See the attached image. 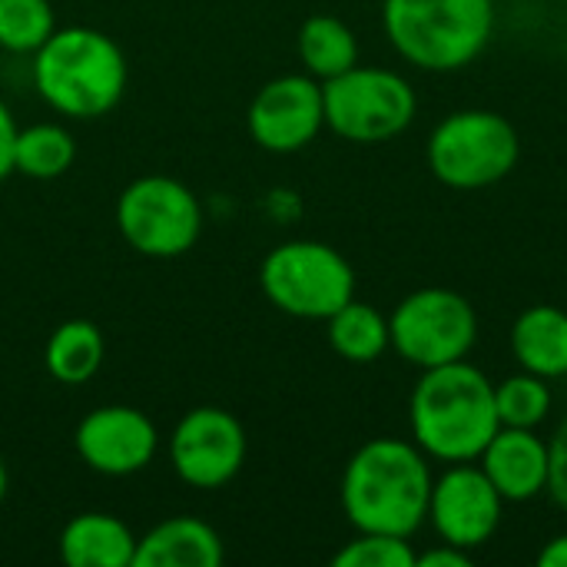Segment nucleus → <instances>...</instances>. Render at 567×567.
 Listing matches in <instances>:
<instances>
[{"label":"nucleus","mask_w":567,"mask_h":567,"mask_svg":"<svg viewBox=\"0 0 567 567\" xmlns=\"http://www.w3.org/2000/svg\"><path fill=\"white\" fill-rule=\"evenodd\" d=\"M538 565L542 567H567V532L555 535L542 551H538Z\"/></svg>","instance_id":"obj_28"},{"label":"nucleus","mask_w":567,"mask_h":567,"mask_svg":"<svg viewBox=\"0 0 567 567\" xmlns=\"http://www.w3.org/2000/svg\"><path fill=\"white\" fill-rule=\"evenodd\" d=\"M226 561L223 538L199 518H166L136 542L133 567H219Z\"/></svg>","instance_id":"obj_15"},{"label":"nucleus","mask_w":567,"mask_h":567,"mask_svg":"<svg viewBox=\"0 0 567 567\" xmlns=\"http://www.w3.org/2000/svg\"><path fill=\"white\" fill-rule=\"evenodd\" d=\"M412 442L429 462H478L502 429L495 409V382L468 359L422 369L409 395Z\"/></svg>","instance_id":"obj_1"},{"label":"nucleus","mask_w":567,"mask_h":567,"mask_svg":"<svg viewBox=\"0 0 567 567\" xmlns=\"http://www.w3.org/2000/svg\"><path fill=\"white\" fill-rule=\"evenodd\" d=\"M429 455L405 439L365 442L342 472V512L355 532L412 538L429 522Z\"/></svg>","instance_id":"obj_2"},{"label":"nucleus","mask_w":567,"mask_h":567,"mask_svg":"<svg viewBox=\"0 0 567 567\" xmlns=\"http://www.w3.org/2000/svg\"><path fill=\"white\" fill-rule=\"evenodd\" d=\"M548 455H551L548 495L555 498V505H561L567 512V419L555 429V435L548 439Z\"/></svg>","instance_id":"obj_25"},{"label":"nucleus","mask_w":567,"mask_h":567,"mask_svg":"<svg viewBox=\"0 0 567 567\" xmlns=\"http://www.w3.org/2000/svg\"><path fill=\"white\" fill-rule=\"evenodd\" d=\"M106 359V339L96 322L90 319H66L60 322L43 349L47 372L63 385H83L90 382Z\"/></svg>","instance_id":"obj_18"},{"label":"nucleus","mask_w":567,"mask_h":567,"mask_svg":"<svg viewBox=\"0 0 567 567\" xmlns=\"http://www.w3.org/2000/svg\"><path fill=\"white\" fill-rule=\"evenodd\" d=\"M7 488H10V475H7V465H3V458H0V505H3V498H7Z\"/></svg>","instance_id":"obj_29"},{"label":"nucleus","mask_w":567,"mask_h":567,"mask_svg":"<svg viewBox=\"0 0 567 567\" xmlns=\"http://www.w3.org/2000/svg\"><path fill=\"white\" fill-rule=\"evenodd\" d=\"M130 66L113 37L93 27H56L33 53V86L70 120H100L126 93Z\"/></svg>","instance_id":"obj_3"},{"label":"nucleus","mask_w":567,"mask_h":567,"mask_svg":"<svg viewBox=\"0 0 567 567\" xmlns=\"http://www.w3.org/2000/svg\"><path fill=\"white\" fill-rule=\"evenodd\" d=\"M17 120L10 106L0 100V183L13 173V143H17Z\"/></svg>","instance_id":"obj_26"},{"label":"nucleus","mask_w":567,"mask_h":567,"mask_svg":"<svg viewBox=\"0 0 567 567\" xmlns=\"http://www.w3.org/2000/svg\"><path fill=\"white\" fill-rule=\"evenodd\" d=\"M116 226L140 256L176 259L196 246L203 206L196 193L173 176H140L116 199Z\"/></svg>","instance_id":"obj_9"},{"label":"nucleus","mask_w":567,"mask_h":567,"mask_svg":"<svg viewBox=\"0 0 567 567\" xmlns=\"http://www.w3.org/2000/svg\"><path fill=\"white\" fill-rule=\"evenodd\" d=\"M472 565V551L455 548L449 542H442L439 548H429L422 555H415V567H468Z\"/></svg>","instance_id":"obj_27"},{"label":"nucleus","mask_w":567,"mask_h":567,"mask_svg":"<svg viewBox=\"0 0 567 567\" xmlns=\"http://www.w3.org/2000/svg\"><path fill=\"white\" fill-rule=\"evenodd\" d=\"M249 136L266 153H299L326 126L322 83L309 73H282L259 86L246 113Z\"/></svg>","instance_id":"obj_12"},{"label":"nucleus","mask_w":567,"mask_h":567,"mask_svg":"<svg viewBox=\"0 0 567 567\" xmlns=\"http://www.w3.org/2000/svg\"><path fill=\"white\" fill-rule=\"evenodd\" d=\"M136 535L126 522L103 512H86L66 522L60 535V558L70 567H133Z\"/></svg>","instance_id":"obj_17"},{"label":"nucleus","mask_w":567,"mask_h":567,"mask_svg":"<svg viewBox=\"0 0 567 567\" xmlns=\"http://www.w3.org/2000/svg\"><path fill=\"white\" fill-rule=\"evenodd\" d=\"M296 50H299L306 73L316 76L319 83H326L359 63V40H355L352 27L332 13L309 17L299 27Z\"/></svg>","instance_id":"obj_19"},{"label":"nucleus","mask_w":567,"mask_h":567,"mask_svg":"<svg viewBox=\"0 0 567 567\" xmlns=\"http://www.w3.org/2000/svg\"><path fill=\"white\" fill-rule=\"evenodd\" d=\"M326 326H329V346H332V352L339 359L352 362V365L379 362L392 349L389 319L375 306H369V302L349 299L339 312H332L326 319Z\"/></svg>","instance_id":"obj_20"},{"label":"nucleus","mask_w":567,"mask_h":567,"mask_svg":"<svg viewBox=\"0 0 567 567\" xmlns=\"http://www.w3.org/2000/svg\"><path fill=\"white\" fill-rule=\"evenodd\" d=\"M482 472L498 488L505 505H525L548 492L551 455L538 429H498L478 455Z\"/></svg>","instance_id":"obj_14"},{"label":"nucleus","mask_w":567,"mask_h":567,"mask_svg":"<svg viewBox=\"0 0 567 567\" xmlns=\"http://www.w3.org/2000/svg\"><path fill=\"white\" fill-rule=\"evenodd\" d=\"M336 567H415L412 538L402 535H382V532H355L352 542H346L336 558Z\"/></svg>","instance_id":"obj_24"},{"label":"nucleus","mask_w":567,"mask_h":567,"mask_svg":"<svg viewBox=\"0 0 567 567\" xmlns=\"http://www.w3.org/2000/svg\"><path fill=\"white\" fill-rule=\"evenodd\" d=\"M522 156L518 130L495 110H455L449 113L425 143L429 173L462 193L488 189L512 176Z\"/></svg>","instance_id":"obj_5"},{"label":"nucleus","mask_w":567,"mask_h":567,"mask_svg":"<svg viewBox=\"0 0 567 567\" xmlns=\"http://www.w3.org/2000/svg\"><path fill=\"white\" fill-rule=\"evenodd\" d=\"M56 30L50 0H0V50L33 56Z\"/></svg>","instance_id":"obj_23"},{"label":"nucleus","mask_w":567,"mask_h":567,"mask_svg":"<svg viewBox=\"0 0 567 567\" xmlns=\"http://www.w3.org/2000/svg\"><path fill=\"white\" fill-rule=\"evenodd\" d=\"M259 286L279 312L326 322L349 299H355V269L329 243L289 239L262 259Z\"/></svg>","instance_id":"obj_6"},{"label":"nucleus","mask_w":567,"mask_h":567,"mask_svg":"<svg viewBox=\"0 0 567 567\" xmlns=\"http://www.w3.org/2000/svg\"><path fill=\"white\" fill-rule=\"evenodd\" d=\"M502 515L505 498L488 482L478 462L445 465V472L432 478L429 525L442 542L475 555L498 535Z\"/></svg>","instance_id":"obj_11"},{"label":"nucleus","mask_w":567,"mask_h":567,"mask_svg":"<svg viewBox=\"0 0 567 567\" xmlns=\"http://www.w3.org/2000/svg\"><path fill=\"white\" fill-rule=\"evenodd\" d=\"M551 382L535 372H515L495 382V409L505 429H538L551 415Z\"/></svg>","instance_id":"obj_22"},{"label":"nucleus","mask_w":567,"mask_h":567,"mask_svg":"<svg viewBox=\"0 0 567 567\" xmlns=\"http://www.w3.org/2000/svg\"><path fill=\"white\" fill-rule=\"evenodd\" d=\"M76 455L106 478H126L143 472L159 449L153 419L133 405H103L80 419L73 432Z\"/></svg>","instance_id":"obj_13"},{"label":"nucleus","mask_w":567,"mask_h":567,"mask_svg":"<svg viewBox=\"0 0 567 567\" xmlns=\"http://www.w3.org/2000/svg\"><path fill=\"white\" fill-rule=\"evenodd\" d=\"M76 159V140L60 123H33L17 130L13 143V173L27 179H56Z\"/></svg>","instance_id":"obj_21"},{"label":"nucleus","mask_w":567,"mask_h":567,"mask_svg":"<svg viewBox=\"0 0 567 567\" xmlns=\"http://www.w3.org/2000/svg\"><path fill=\"white\" fill-rule=\"evenodd\" d=\"M322 103H326V126L336 136L362 146L389 143L402 136L419 113V96L402 73L385 66H362V63L326 80Z\"/></svg>","instance_id":"obj_7"},{"label":"nucleus","mask_w":567,"mask_h":567,"mask_svg":"<svg viewBox=\"0 0 567 567\" xmlns=\"http://www.w3.org/2000/svg\"><path fill=\"white\" fill-rule=\"evenodd\" d=\"M512 355L518 369L548 382L567 375V312L561 306H528L512 326Z\"/></svg>","instance_id":"obj_16"},{"label":"nucleus","mask_w":567,"mask_h":567,"mask_svg":"<svg viewBox=\"0 0 567 567\" xmlns=\"http://www.w3.org/2000/svg\"><path fill=\"white\" fill-rule=\"evenodd\" d=\"M382 27L405 63L455 73L492 43L495 0H382Z\"/></svg>","instance_id":"obj_4"},{"label":"nucleus","mask_w":567,"mask_h":567,"mask_svg":"<svg viewBox=\"0 0 567 567\" xmlns=\"http://www.w3.org/2000/svg\"><path fill=\"white\" fill-rule=\"evenodd\" d=\"M169 465L189 488L216 492L229 485L246 465L243 422L216 405L186 412L169 435Z\"/></svg>","instance_id":"obj_10"},{"label":"nucleus","mask_w":567,"mask_h":567,"mask_svg":"<svg viewBox=\"0 0 567 567\" xmlns=\"http://www.w3.org/2000/svg\"><path fill=\"white\" fill-rule=\"evenodd\" d=\"M389 339L402 362L415 369H435L458 359L478 342L475 306L445 286L409 292L389 316Z\"/></svg>","instance_id":"obj_8"}]
</instances>
